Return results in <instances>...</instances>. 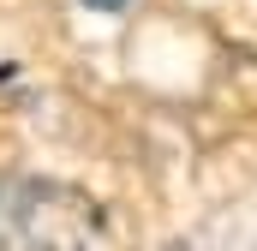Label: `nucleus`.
<instances>
[{
  "mask_svg": "<svg viewBox=\"0 0 257 251\" xmlns=\"http://www.w3.org/2000/svg\"><path fill=\"white\" fill-rule=\"evenodd\" d=\"M90 6H102V12H120V6H126V0H90Z\"/></svg>",
  "mask_w": 257,
  "mask_h": 251,
  "instance_id": "nucleus-2",
  "label": "nucleus"
},
{
  "mask_svg": "<svg viewBox=\"0 0 257 251\" xmlns=\"http://www.w3.org/2000/svg\"><path fill=\"white\" fill-rule=\"evenodd\" d=\"M18 239H24V251H126L120 221L108 215V203H96L78 186H60V180L24 186Z\"/></svg>",
  "mask_w": 257,
  "mask_h": 251,
  "instance_id": "nucleus-1",
  "label": "nucleus"
},
{
  "mask_svg": "<svg viewBox=\"0 0 257 251\" xmlns=\"http://www.w3.org/2000/svg\"><path fill=\"white\" fill-rule=\"evenodd\" d=\"M168 251H192V245H168Z\"/></svg>",
  "mask_w": 257,
  "mask_h": 251,
  "instance_id": "nucleus-3",
  "label": "nucleus"
}]
</instances>
